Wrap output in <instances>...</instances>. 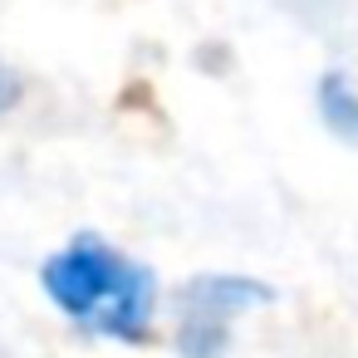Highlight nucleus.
Instances as JSON below:
<instances>
[{
	"mask_svg": "<svg viewBox=\"0 0 358 358\" xmlns=\"http://www.w3.org/2000/svg\"><path fill=\"white\" fill-rule=\"evenodd\" d=\"M40 285L69 324L99 334V338L138 343V338L152 334V319H157L152 270L143 260L123 255L118 245H108L94 231L59 245L40 265Z\"/></svg>",
	"mask_w": 358,
	"mask_h": 358,
	"instance_id": "1",
	"label": "nucleus"
},
{
	"mask_svg": "<svg viewBox=\"0 0 358 358\" xmlns=\"http://www.w3.org/2000/svg\"><path fill=\"white\" fill-rule=\"evenodd\" d=\"M270 304V289L245 275H196L172 299V343L177 358H226L236 324Z\"/></svg>",
	"mask_w": 358,
	"mask_h": 358,
	"instance_id": "2",
	"label": "nucleus"
},
{
	"mask_svg": "<svg viewBox=\"0 0 358 358\" xmlns=\"http://www.w3.org/2000/svg\"><path fill=\"white\" fill-rule=\"evenodd\" d=\"M314 103H319L324 128H329L338 143H353V148H358V84H353L343 69L319 74V84H314Z\"/></svg>",
	"mask_w": 358,
	"mask_h": 358,
	"instance_id": "3",
	"label": "nucleus"
},
{
	"mask_svg": "<svg viewBox=\"0 0 358 358\" xmlns=\"http://www.w3.org/2000/svg\"><path fill=\"white\" fill-rule=\"evenodd\" d=\"M20 94H25V89H20V74L0 64V118H6V113L20 103Z\"/></svg>",
	"mask_w": 358,
	"mask_h": 358,
	"instance_id": "4",
	"label": "nucleus"
}]
</instances>
